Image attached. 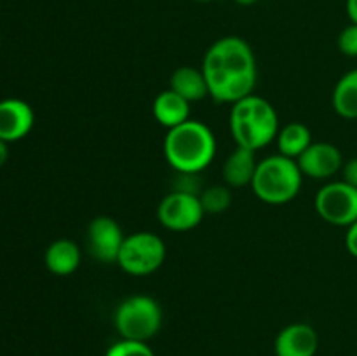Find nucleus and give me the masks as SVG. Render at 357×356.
<instances>
[{
  "label": "nucleus",
  "instance_id": "f257e3e1",
  "mask_svg": "<svg viewBox=\"0 0 357 356\" xmlns=\"http://www.w3.org/2000/svg\"><path fill=\"white\" fill-rule=\"evenodd\" d=\"M201 68L209 96L218 103H236L253 94L257 86V58L251 45L241 37L229 35L213 42Z\"/></svg>",
  "mask_w": 357,
  "mask_h": 356
},
{
  "label": "nucleus",
  "instance_id": "f03ea898",
  "mask_svg": "<svg viewBox=\"0 0 357 356\" xmlns=\"http://www.w3.org/2000/svg\"><path fill=\"white\" fill-rule=\"evenodd\" d=\"M216 156V138L211 128L188 119L169 129L164 138V157L178 173H202Z\"/></svg>",
  "mask_w": 357,
  "mask_h": 356
},
{
  "label": "nucleus",
  "instance_id": "7ed1b4c3",
  "mask_svg": "<svg viewBox=\"0 0 357 356\" xmlns=\"http://www.w3.org/2000/svg\"><path fill=\"white\" fill-rule=\"evenodd\" d=\"M229 126L236 145L253 152L274 142L281 129L275 108L255 93L232 103Z\"/></svg>",
  "mask_w": 357,
  "mask_h": 356
},
{
  "label": "nucleus",
  "instance_id": "20e7f679",
  "mask_svg": "<svg viewBox=\"0 0 357 356\" xmlns=\"http://www.w3.org/2000/svg\"><path fill=\"white\" fill-rule=\"evenodd\" d=\"M303 173L298 163L282 154L258 161L251 188L260 201L267 205H286L298 195Z\"/></svg>",
  "mask_w": 357,
  "mask_h": 356
},
{
  "label": "nucleus",
  "instance_id": "39448f33",
  "mask_svg": "<svg viewBox=\"0 0 357 356\" xmlns=\"http://www.w3.org/2000/svg\"><path fill=\"white\" fill-rule=\"evenodd\" d=\"M162 307L150 295H131L122 300L114 314V325L121 339L149 342L162 328Z\"/></svg>",
  "mask_w": 357,
  "mask_h": 356
},
{
  "label": "nucleus",
  "instance_id": "423d86ee",
  "mask_svg": "<svg viewBox=\"0 0 357 356\" xmlns=\"http://www.w3.org/2000/svg\"><path fill=\"white\" fill-rule=\"evenodd\" d=\"M166 257L167 250L162 237L149 230H139L126 236L117 265L131 276H149L162 267Z\"/></svg>",
  "mask_w": 357,
  "mask_h": 356
},
{
  "label": "nucleus",
  "instance_id": "0eeeda50",
  "mask_svg": "<svg viewBox=\"0 0 357 356\" xmlns=\"http://www.w3.org/2000/svg\"><path fill=\"white\" fill-rule=\"evenodd\" d=\"M321 218L337 227H349L357 220V188L344 180L328 181L314 198Z\"/></svg>",
  "mask_w": 357,
  "mask_h": 356
},
{
  "label": "nucleus",
  "instance_id": "6e6552de",
  "mask_svg": "<svg viewBox=\"0 0 357 356\" xmlns=\"http://www.w3.org/2000/svg\"><path fill=\"white\" fill-rule=\"evenodd\" d=\"M206 212L199 195L171 191L157 206V218L160 225L174 232H187L195 229L204 218Z\"/></svg>",
  "mask_w": 357,
  "mask_h": 356
},
{
  "label": "nucleus",
  "instance_id": "1a4fd4ad",
  "mask_svg": "<svg viewBox=\"0 0 357 356\" xmlns=\"http://www.w3.org/2000/svg\"><path fill=\"white\" fill-rule=\"evenodd\" d=\"M124 239V230L112 216H96L87 225V251L101 264H117Z\"/></svg>",
  "mask_w": 357,
  "mask_h": 356
},
{
  "label": "nucleus",
  "instance_id": "9d476101",
  "mask_svg": "<svg viewBox=\"0 0 357 356\" xmlns=\"http://www.w3.org/2000/svg\"><path fill=\"white\" fill-rule=\"evenodd\" d=\"M296 163L303 177H309L312 180H328L340 173L345 161L340 149L333 143L312 142L309 149L296 159Z\"/></svg>",
  "mask_w": 357,
  "mask_h": 356
},
{
  "label": "nucleus",
  "instance_id": "9b49d317",
  "mask_svg": "<svg viewBox=\"0 0 357 356\" xmlns=\"http://www.w3.org/2000/svg\"><path fill=\"white\" fill-rule=\"evenodd\" d=\"M35 124L33 108L20 98L0 101V140L10 143L23 140Z\"/></svg>",
  "mask_w": 357,
  "mask_h": 356
},
{
  "label": "nucleus",
  "instance_id": "f8f14e48",
  "mask_svg": "<svg viewBox=\"0 0 357 356\" xmlns=\"http://www.w3.org/2000/svg\"><path fill=\"white\" fill-rule=\"evenodd\" d=\"M319 335L309 323H291L282 328L274 342L275 356H316Z\"/></svg>",
  "mask_w": 357,
  "mask_h": 356
},
{
  "label": "nucleus",
  "instance_id": "ddd939ff",
  "mask_svg": "<svg viewBox=\"0 0 357 356\" xmlns=\"http://www.w3.org/2000/svg\"><path fill=\"white\" fill-rule=\"evenodd\" d=\"M152 112L155 121L169 131L190 119V101L174 93L173 89H166L155 96Z\"/></svg>",
  "mask_w": 357,
  "mask_h": 356
},
{
  "label": "nucleus",
  "instance_id": "4468645a",
  "mask_svg": "<svg viewBox=\"0 0 357 356\" xmlns=\"http://www.w3.org/2000/svg\"><path fill=\"white\" fill-rule=\"evenodd\" d=\"M258 161L255 157L253 150L237 147L230 152L222 168V177L229 187H246L253 181L255 173H257Z\"/></svg>",
  "mask_w": 357,
  "mask_h": 356
},
{
  "label": "nucleus",
  "instance_id": "2eb2a0df",
  "mask_svg": "<svg viewBox=\"0 0 357 356\" xmlns=\"http://www.w3.org/2000/svg\"><path fill=\"white\" fill-rule=\"evenodd\" d=\"M82 253L80 246L72 239H56L47 246L44 255L45 267L56 276H70L79 269Z\"/></svg>",
  "mask_w": 357,
  "mask_h": 356
},
{
  "label": "nucleus",
  "instance_id": "dca6fc26",
  "mask_svg": "<svg viewBox=\"0 0 357 356\" xmlns=\"http://www.w3.org/2000/svg\"><path fill=\"white\" fill-rule=\"evenodd\" d=\"M169 89H173L174 93L183 96L190 103L209 96L208 82H206L202 68H194V66H180V68L174 70L173 75H171Z\"/></svg>",
  "mask_w": 357,
  "mask_h": 356
},
{
  "label": "nucleus",
  "instance_id": "f3484780",
  "mask_svg": "<svg viewBox=\"0 0 357 356\" xmlns=\"http://www.w3.org/2000/svg\"><path fill=\"white\" fill-rule=\"evenodd\" d=\"M275 142H278L279 154L296 161L310 147L312 135H310V129L303 122L295 121L279 129Z\"/></svg>",
  "mask_w": 357,
  "mask_h": 356
},
{
  "label": "nucleus",
  "instance_id": "a211bd4d",
  "mask_svg": "<svg viewBox=\"0 0 357 356\" xmlns=\"http://www.w3.org/2000/svg\"><path fill=\"white\" fill-rule=\"evenodd\" d=\"M335 112L344 119H357V68L338 79L331 94Z\"/></svg>",
  "mask_w": 357,
  "mask_h": 356
},
{
  "label": "nucleus",
  "instance_id": "6ab92c4d",
  "mask_svg": "<svg viewBox=\"0 0 357 356\" xmlns=\"http://www.w3.org/2000/svg\"><path fill=\"white\" fill-rule=\"evenodd\" d=\"M201 205L206 213L209 215H218V213L227 212L232 205V192H230L229 185H211V187L204 188L199 195Z\"/></svg>",
  "mask_w": 357,
  "mask_h": 356
},
{
  "label": "nucleus",
  "instance_id": "aec40b11",
  "mask_svg": "<svg viewBox=\"0 0 357 356\" xmlns=\"http://www.w3.org/2000/svg\"><path fill=\"white\" fill-rule=\"evenodd\" d=\"M105 356H155V353L150 348L149 342L121 339L105 351Z\"/></svg>",
  "mask_w": 357,
  "mask_h": 356
},
{
  "label": "nucleus",
  "instance_id": "412c9836",
  "mask_svg": "<svg viewBox=\"0 0 357 356\" xmlns=\"http://www.w3.org/2000/svg\"><path fill=\"white\" fill-rule=\"evenodd\" d=\"M201 173H178L174 175L173 180V191L185 192V194H194L201 195V192L204 191L202 187V181L199 178Z\"/></svg>",
  "mask_w": 357,
  "mask_h": 356
},
{
  "label": "nucleus",
  "instance_id": "4be33fe9",
  "mask_svg": "<svg viewBox=\"0 0 357 356\" xmlns=\"http://www.w3.org/2000/svg\"><path fill=\"white\" fill-rule=\"evenodd\" d=\"M338 49L347 58H357V24L351 23L338 35Z\"/></svg>",
  "mask_w": 357,
  "mask_h": 356
},
{
  "label": "nucleus",
  "instance_id": "5701e85b",
  "mask_svg": "<svg viewBox=\"0 0 357 356\" xmlns=\"http://www.w3.org/2000/svg\"><path fill=\"white\" fill-rule=\"evenodd\" d=\"M342 180L357 188V157H352L342 168Z\"/></svg>",
  "mask_w": 357,
  "mask_h": 356
},
{
  "label": "nucleus",
  "instance_id": "b1692460",
  "mask_svg": "<svg viewBox=\"0 0 357 356\" xmlns=\"http://www.w3.org/2000/svg\"><path fill=\"white\" fill-rule=\"evenodd\" d=\"M345 248L352 257L357 258V220L354 223L347 227V234H345Z\"/></svg>",
  "mask_w": 357,
  "mask_h": 356
},
{
  "label": "nucleus",
  "instance_id": "393cba45",
  "mask_svg": "<svg viewBox=\"0 0 357 356\" xmlns=\"http://www.w3.org/2000/svg\"><path fill=\"white\" fill-rule=\"evenodd\" d=\"M345 9H347V16L351 20V23L357 24V0H347Z\"/></svg>",
  "mask_w": 357,
  "mask_h": 356
},
{
  "label": "nucleus",
  "instance_id": "a878e982",
  "mask_svg": "<svg viewBox=\"0 0 357 356\" xmlns=\"http://www.w3.org/2000/svg\"><path fill=\"white\" fill-rule=\"evenodd\" d=\"M7 159H9V143L0 140V168L7 163Z\"/></svg>",
  "mask_w": 357,
  "mask_h": 356
},
{
  "label": "nucleus",
  "instance_id": "bb28decb",
  "mask_svg": "<svg viewBox=\"0 0 357 356\" xmlns=\"http://www.w3.org/2000/svg\"><path fill=\"white\" fill-rule=\"evenodd\" d=\"M237 3H241V6H253L255 2H258V0H236Z\"/></svg>",
  "mask_w": 357,
  "mask_h": 356
},
{
  "label": "nucleus",
  "instance_id": "cd10ccee",
  "mask_svg": "<svg viewBox=\"0 0 357 356\" xmlns=\"http://www.w3.org/2000/svg\"><path fill=\"white\" fill-rule=\"evenodd\" d=\"M194 2H201V3H206V2H211V0H194Z\"/></svg>",
  "mask_w": 357,
  "mask_h": 356
}]
</instances>
